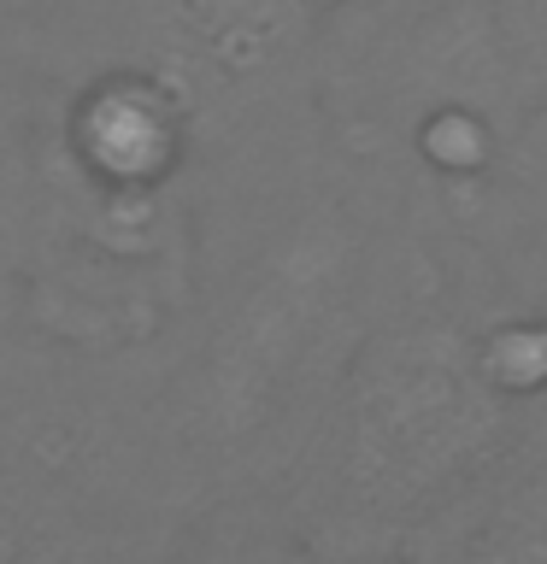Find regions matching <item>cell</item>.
<instances>
[{
	"label": "cell",
	"instance_id": "3",
	"mask_svg": "<svg viewBox=\"0 0 547 564\" xmlns=\"http://www.w3.org/2000/svg\"><path fill=\"white\" fill-rule=\"evenodd\" d=\"M35 24L0 18V335L12 329L18 306V259H12V123H18V88H24Z\"/></svg>",
	"mask_w": 547,
	"mask_h": 564
},
{
	"label": "cell",
	"instance_id": "2",
	"mask_svg": "<svg viewBox=\"0 0 547 564\" xmlns=\"http://www.w3.org/2000/svg\"><path fill=\"white\" fill-rule=\"evenodd\" d=\"M201 83H254L312 35L330 0H148Z\"/></svg>",
	"mask_w": 547,
	"mask_h": 564
},
{
	"label": "cell",
	"instance_id": "1",
	"mask_svg": "<svg viewBox=\"0 0 547 564\" xmlns=\"http://www.w3.org/2000/svg\"><path fill=\"white\" fill-rule=\"evenodd\" d=\"M201 130V77L148 0H65L35 24L12 123L18 335L124 359L171 329Z\"/></svg>",
	"mask_w": 547,
	"mask_h": 564
},
{
	"label": "cell",
	"instance_id": "4",
	"mask_svg": "<svg viewBox=\"0 0 547 564\" xmlns=\"http://www.w3.org/2000/svg\"><path fill=\"white\" fill-rule=\"evenodd\" d=\"M30 12H53V7H65V0H24Z\"/></svg>",
	"mask_w": 547,
	"mask_h": 564
}]
</instances>
